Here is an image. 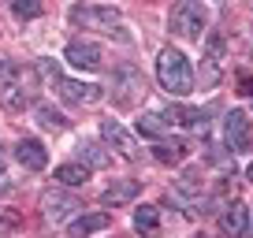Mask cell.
Masks as SVG:
<instances>
[{
	"label": "cell",
	"instance_id": "obj_1",
	"mask_svg": "<svg viewBox=\"0 0 253 238\" xmlns=\"http://www.w3.org/2000/svg\"><path fill=\"white\" fill-rule=\"evenodd\" d=\"M157 82L168 89L171 97H186L194 89V71H190V60L179 48H164L157 56Z\"/></svg>",
	"mask_w": 253,
	"mask_h": 238
},
{
	"label": "cell",
	"instance_id": "obj_2",
	"mask_svg": "<svg viewBox=\"0 0 253 238\" xmlns=\"http://www.w3.org/2000/svg\"><path fill=\"white\" fill-rule=\"evenodd\" d=\"M168 26H171V34L182 38V41H201V34H205V11H201L194 0H179L171 8Z\"/></svg>",
	"mask_w": 253,
	"mask_h": 238
},
{
	"label": "cell",
	"instance_id": "obj_3",
	"mask_svg": "<svg viewBox=\"0 0 253 238\" xmlns=\"http://www.w3.org/2000/svg\"><path fill=\"white\" fill-rule=\"evenodd\" d=\"M119 11L116 8H101V4H86V8H75L71 11V23L86 26V30H112V26H119Z\"/></svg>",
	"mask_w": 253,
	"mask_h": 238
},
{
	"label": "cell",
	"instance_id": "obj_4",
	"mask_svg": "<svg viewBox=\"0 0 253 238\" xmlns=\"http://www.w3.org/2000/svg\"><path fill=\"white\" fill-rule=\"evenodd\" d=\"M63 60L71 67H79V71H101L104 67V52H101V45H93V41H71L67 52H63Z\"/></svg>",
	"mask_w": 253,
	"mask_h": 238
},
{
	"label": "cell",
	"instance_id": "obj_5",
	"mask_svg": "<svg viewBox=\"0 0 253 238\" xmlns=\"http://www.w3.org/2000/svg\"><path fill=\"white\" fill-rule=\"evenodd\" d=\"M79 208H82V205L71 198V194H63V190H48V194H41V212H45V220H48V223H63V220H71Z\"/></svg>",
	"mask_w": 253,
	"mask_h": 238
},
{
	"label": "cell",
	"instance_id": "obj_6",
	"mask_svg": "<svg viewBox=\"0 0 253 238\" xmlns=\"http://www.w3.org/2000/svg\"><path fill=\"white\" fill-rule=\"evenodd\" d=\"M223 134H227V149L231 153H242L253 145V123L246 112H231L227 123H223Z\"/></svg>",
	"mask_w": 253,
	"mask_h": 238
},
{
	"label": "cell",
	"instance_id": "obj_7",
	"mask_svg": "<svg viewBox=\"0 0 253 238\" xmlns=\"http://www.w3.org/2000/svg\"><path fill=\"white\" fill-rule=\"evenodd\" d=\"M101 138H104V142H108L123 160H138V142L123 130V123H116V119H104V123H101Z\"/></svg>",
	"mask_w": 253,
	"mask_h": 238
},
{
	"label": "cell",
	"instance_id": "obj_8",
	"mask_svg": "<svg viewBox=\"0 0 253 238\" xmlns=\"http://www.w3.org/2000/svg\"><path fill=\"white\" fill-rule=\"evenodd\" d=\"M56 89H60L63 101L71 104H97L101 101V86H93V82H75V79H56Z\"/></svg>",
	"mask_w": 253,
	"mask_h": 238
},
{
	"label": "cell",
	"instance_id": "obj_9",
	"mask_svg": "<svg viewBox=\"0 0 253 238\" xmlns=\"http://www.w3.org/2000/svg\"><path fill=\"white\" fill-rule=\"evenodd\" d=\"M116 89H123V93H116L119 104H134L138 97H145L142 71H134V67H119V71H116Z\"/></svg>",
	"mask_w": 253,
	"mask_h": 238
},
{
	"label": "cell",
	"instance_id": "obj_10",
	"mask_svg": "<svg viewBox=\"0 0 253 238\" xmlns=\"http://www.w3.org/2000/svg\"><path fill=\"white\" fill-rule=\"evenodd\" d=\"M15 160L26 167V171H41V167L48 164V153H45V145H41L38 138H19V145H15Z\"/></svg>",
	"mask_w": 253,
	"mask_h": 238
},
{
	"label": "cell",
	"instance_id": "obj_11",
	"mask_svg": "<svg viewBox=\"0 0 253 238\" xmlns=\"http://www.w3.org/2000/svg\"><path fill=\"white\" fill-rule=\"evenodd\" d=\"M246 227H250V208H246L242 201H235V205H227L220 212V231L223 235L238 238V235H246Z\"/></svg>",
	"mask_w": 253,
	"mask_h": 238
},
{
	"label": "cell",
	"instance_id": "obj_12",
	"mask_svg": "<svg viewBox=\"0 0 253 238\" xmlns=\"http://www.w3.org/2000/svg\"><path fill=\"white\" fill-rule=\"evenodd\" d=\"M138 190H142V186H138L134 179H119V183H112L108 190L101 194V205H108V208L126 205V201H134V198H138Z\"/></svg>",
	"mask_w": 253,
	"mask_h": 238
},
{
	"label": "cell",
	"instance_id": "obj_13",
	"mask_svg": "<svg viewBox=\"0 0 253 238\" xmlns=\"http://www.w3.org/2000/svg\"><path fill=\"white\" fill-rule=\"evenodd\" d=\"M168 130H171V119L160 116V112H145L142 119H138V134L142 138H153V142H164Z\"/></svg>",
	"mask_w": 253,
	"mask_h": 238
},
{
	"label": "cell",
	"instance_id": "obj_14",
	"mask_svg": "<svg viewBox=\"0 0 253 238\" xmlns=\"http://www.w3.org/2000/svg\"><path fill=\"white\" fill-rule=\"evenodd\" d=\"M153 157H157L160 164H182V160L190 157V145L182 142V138H171V142L164 138V142L153 145Z\"/></svg>",
	"mask_w": 253,
	"mask_h": 238
},
{
	"label": "cell",
	"instance_id": "obj_15",
	"mask_svg": "<svg viewBox=\"0 0 253 238\" xmlns=\"http://www.w3.org/2000/svg\"><path fill=\"white\" fill-rule=\"evenodd\" d=\"M112 223V216L108 212H89V216H79V220L71 223V238H89V235H97V231H104Z\"/></svg>",
	"mask_w": 253,
	"mask_h": 238
},
{
	"label": "cell",
	"instance_id": "obj_16",
	"mask_svg": "<svg viewBox=\"0 0 253 238\" xmlns=\"http://www.w3.org/2000/svg\"><path fill=\"white\" fill-rule=\"evenodd\" d=\"M86 179H89L86 164H60V167H56V183H60V186H82Z\"/></svg>",
	"mask_w": 253,
	"mask_h": 238
},
{
	"label": "cell",
	"instance_id": "obj_17",
	"mask_svg": "<svg viewBox=\"0 0 253 238\" xmlns=\"http://www.w3.org/2000/svg\"><path fill=\"white\" fill-rule=\"evenodd\" d=\"M79 164H86V167H108L112 157H108L97 142H82V145H79Z\"/></svg>",
	"mask_w": 253,
	"mask_h": 238
},
{
	"label": "cell",
	"instance_id": "obj_18",
	"mask_svg": "<svg viewBox=\"0 0 253 238\" xmlns=\"http://www.w3.org/2000/svg\"><path fill=\"white\" fill-rule=\"evenodd\" d=\"M34 116H38V127H41V130H52V134L67 127V119H63L52 104H38V108H34Z\"/></svg>",
	"mask_w": 253,
	"mask_h": 238
},
{
	"label": "cell",
	"instance_id": "obj_19",
	"mask_svg": "<svg viewBox=\"0 0 253 238\" xmlns=\"http://www.w3.org/2000/svg\"><path fill=\"white\" fill-rule=\"evenodd\" d=\"M157 227H160V212H157L153 205L134 208V231H138V235H153Z\"/></svg>",
	"mask_w": 253,
	"mask_h": 238
},
{
	"label": "cell",
	"instance_id": "obj_20",
	"mask_svg": "<svg viewBox=\"0 0 253 238\" xmlns=\"http://www.w3.org/2000/svg\"><path fill=\"white\" fill-rule=\"evenodd\" d=\"M171 116L179 119L186 130H205L209 127V119H205V112H201V108H186V104H182V108H175Z\"/></svg>",
	"mask_w": 253,
	"mask_h": 238
},
{
	"label": "cell",
	"instance_id": "obj_21",
	"mask_svg": "<svg viewBox=\"0 0 253 238\" xmlns=\"http://www.w3.org/2000/svg\"><path fill=\"white\" fill-rule=\"evenodd\" d=\"M220 56H223V38L220 34H212L205 45V64H209V79H216L220 75Z\"/></svg>",
	"mask_w": 253,
	"mask_h": 238
},
{
	"label": "cell",
	"instance_id": "obj_22",
	"mask_svg": "<svg viewBox=\"0 0 253 238\" xmlns=\"http://www.w3.org/2000/svg\"><path fill=\"white\" fill-rule=\"evenodd\" d=\"M8 8H11V15L15 19H38L41 11V0H8Z\"/></svg>",
	"mask_w": 253,
	"mask_h": 238
},
{
	"label": "cell",
	"instance_id": "obj_23",
	"mask_svg": "<svg viewBox=\"0 0 253 238\" xmlns=\"http://www.w3.org/2000/svg\"><path fill=\"white\" fill-rule=\"evenodd\" d=\"M179 190L182 194H198L201 190V171L198 167H186V171L179 175Z\"/></svg>",
	"mask_w": 253,
	"mask_h": 238
},
{
	"label": "cell",
	"instance_id": "obj_24",
	"mask_svg": "<svg viewBox=\"0 0 253 238\" xmlns=\"http://www.w3.org/2000/svg\"><path fill=\"white\" fill-rule=\"evenodd\" d=\"M4 71H8V64H4V60H0V82H4Z\"/></svg>",
	"mask_w": 253,
	"mask_h": 238
},
{
	"label": "cell",
	"instance_id": "obj_25",
	"mask_svg": "<svg viewBox=\"0 0 253 238\" xmlns=\"http://www.w3.org/2000/svg\"><path fill=\"white\" fill-rule=\"evenodd\" d=\"M246 175H250V183H253V164H250V171H246Z\"/></svg>",
	"mask_w": 253,
	"mask_h": 238
}]
</instances>
